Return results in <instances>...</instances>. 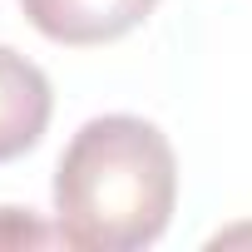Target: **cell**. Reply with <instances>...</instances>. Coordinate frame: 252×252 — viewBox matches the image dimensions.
Masks as SVG:
<instances>
[{
    "label": "cell",
    "instance_id": "6da1fadb",
    "mask_svg": "<svg viewBox=\"0 0 252 252\" xmlns=\"http://www.w3.org/2000/svg\"><path fill=\"white\" fill-rule=\"evenodd\" d=\"M178 208V158L158 124L99 114L64 144L55 168V222L69 247L139 252Z\"/></svg>",
    "mask_w": 252,
    "mask_h": 252
},
{
    "label": "cell",
    "instance_id": "7a4b0ae2",
    "mask_svg": "<svg viewBox=\"0 0 252 252\" xmlns=\"http://www.w3.org/2000/svg\"><path fill=\"white\" fill-rule=\"evenodd\" d=\"M158 0H20L25 20L69 50H89V45H114L129 30H139L154 15Z\"/></svg>",
    "mask_w": 252,
    "mask_h": 252
},
{
    "label": "cell",
    "instance_id": "3957f363",
    "mask_svg": "<svg viewBox=\"0 0 252 252\" xmlns=\"http://www.w3.org/2000/svg\"><path fill=\"white\" fill-rule=\"evenodd\" d=\"M55 114V89L35 60L0 45V163L30 154Z\"/></svg>",
    "mask_w": 252,
    "mask_h": 252
}]
</instances>
